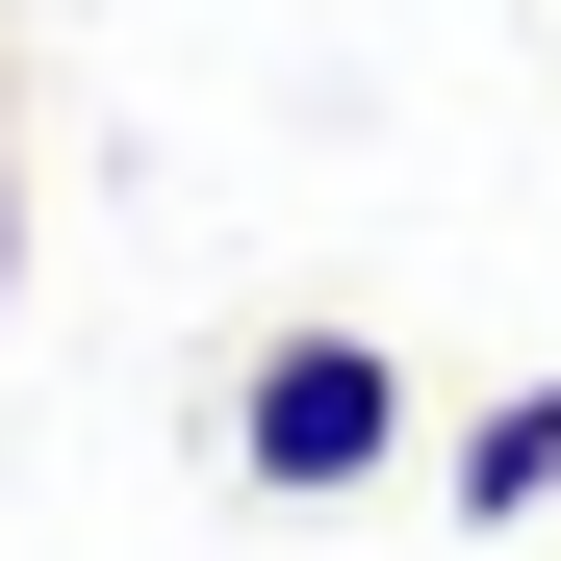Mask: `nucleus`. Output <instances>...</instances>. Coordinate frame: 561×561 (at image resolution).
Here are the masks:
<instances>
[{
	"mask_svg": "<svg viewBox=\"0 0 561 561\" xmlns=\"http://www.w3.org/2000/svg\"><path fill=\"white\" fill-rule=\"evenodd\" d=\"M205 434H230V485H255V511H357V485H409V434H434V409H409V357L357 332V307H280V332L230 357V409H205Z\"/></svg>",
	"mask_w": 561,
	"mask_h": 561,
	"instance_id": "1",
	"label": "nucleus"
},
{
	"mask_svg": "<svg viewBox=\"0 0 561 561\" xmlns=\"http://www.w3.org/2000/svg\"><path fill=\"white\" fill-rule=\"evenodd\" d=\"M434 511H459V536H536V511H561V357H536V383H485V409L434 434Z\"/></svg>",
	"mask_w": 561,
	"mask_h": 561,
	"instance_id": "2",
	"label": "nucleus"
}]
</instances>
